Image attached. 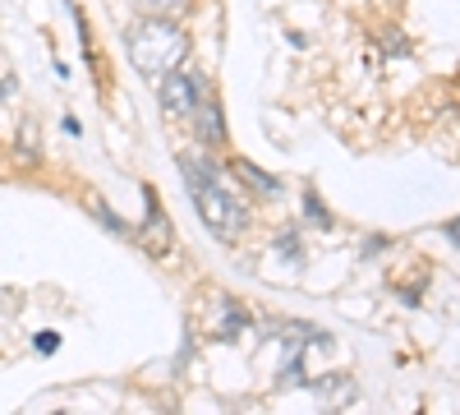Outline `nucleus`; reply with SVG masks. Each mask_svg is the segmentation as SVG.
<instances>
[{
	"instance_id": "obj_1",
	"label": "nucleus",
	"mask_w": 460,
	"mask_h": 415,
	"mask_svg": "<svg viewBox=\"0 0 460 415\" xmlns=\"http://www.w3.org/2000/svg\"><path fill=\"white\" fill-rule=\"evenodd\" d=\"M180 171H184V180H189V190H194V203H199V217L212 226V236H221V240H235V236H244V226H249V208L235 199L221 185V176H217V167H208V162H199V158H180Z\"/></svg>"
},
{
	"instance_id": "obj_2",
	"label": "nucleus",
	"mask_w": 460,
	"mask_h": 415,
	"mask_svg": "<svg viewBox=\"0 0 460 415\" xmlns=\"http://www.w3.org/2000/svg\"><path fill=\"white\" fill-rule=\"evenodd\" d=\"M125 51H129V65H134L138 74H147V79H162V74H171V69L184 65L189 37H184V28H175L171 19L147 14V19H138V23L125 32Z\"/></svg>"
},
{
	"instance_id": "obj_3",
	"label": "nucleus",
	"mask_w": 460,
	"mask_h": 415,
	"mask_svg": "<svg viewBox=\"0 0 460 415\" xmlns=\"http://www.w3.org/2000/svg\"><path fill=\"white\" fill-rule=\"evenodd\" d=\"M199 97H203V79H199V74H189L184 65L162 74V111H166V116H194Z\"/></svg>"
},
{
	"instance_id": "obj_4",
	"label": "nucleus",
	"mask_w": 460,
	"mask_h": 415,
	"mask_svg": "<svg viewBox=\"0 0 460 415\" xmlns=\"http://www.w3.org/2000/svg\"><path fill=\"white\" fill-rule=\"evenodd\" d=\"M138 245H143L147 254H157V258L171 254V221H166L157 194H147V221H143V231H138Z\"/></svg>"
},
{
	"instance_id": "obj_5",
	"label": "nucleus",
	"mask_w": 460,
	"mask_h": 415,
	"mask_svg": "<svg viewBox=\"0 0 460 415\" xmlns=\"http://www.w3.org/2000/svg\"><path fill=\"white\" fill-rule=\"evenodd\" d=\"M194 130H199V139L203 143H221L226 139V121H221V102H212V97H199V106H194Z\"/></svg>"
},
{
	"instance_id": "obj_6",
	"label": "nucleus",
	"mask_w": 460,
	"mask_h": 415,
	"mask_svg": "<svg viewBox=\"0 0 460 415\" xmlns=\"http://www.w3.org/2000/svg\"><path fill=\"white\" fill-rule=\"evenodd\" d=\"M230 176L244 180L249 190H258V194H267V199H277V194H281V180H277V176H267V171H258V167H249V162H230Z\"/></svg>"
},
{
	"instance_id": "obj_7",
	"label": "nucleus",
	"mask_w": 460,
	"mask_h": 415,
	"mask_svg": "<svg viewBox=\"0 0 460 415\" xmlns=\"http://www.w3.org/2000/svg\"><path fill=\"white\" fill-rule=\"evenodd\" d=\"M314 392H318L323 401H332V406L355 401V383H350V379H323V383H314Z\"/></svg>"
},
{
	"instance_id": "obj_8",
	"label": "nucleus",
	"mask_w": 460,
	"mask_h": 415,
	"mask_svg": "<svg viewBox=\"0 0 460 415\" xmlns=\"http://www.w3.org/2000/svg\"><path fill=\"white\" fill-rule=\"evenodd\" d=\"M138 5H143L147 14H162V19H171V14H184V10H189V0H138Z\"/></svg>"
},
{
	"instance_id": "obj_9",
	"label": "nucleus",
	"mask_w": 460,
	"mask_h": 415,
	"mask_svg": "<svg viewBox=\"0 0 460 415\" xmlns=\"http://www.w3.org/2000/svg\"><path fill=\"white\" fill-rule=\"evenodd\" d=\"M304 208H309V217H314V221H323V226H327V212H323V203H318L314 194H309V199H304Z\"/></svg>"
},
{
	"instance_id": "obj_10",
	"label": "nucleus",
	"mask_w": 460,
	"mask_h": 415,
	"mask_svg": "<svg viewBox=\"0 0 460 415\" xmlns=\"http://www.w3.org/2000/svg\"><path fill=\"white\" fill-rule=\"evenodd\" d=\"M37 347H42V351H47V356H51V351H56V347H60V342H56V332H42V337H37Z\"/></svg>"
},
{
	"instance_id": "obj_11",
	"label": "nucleus",
	"mask_w": 460,
	"mask_h": 415,
	"mask_svg": "<svg viewBox=\"0 0 460 415\" xmlns=\"http://www.w3.org/2000/svg\"><path fill=\"white\" fill-rule=\"evenodd\" d=\"M447 236H451V245H460V217H456V221H447Z\"/></svg>"
}]
</instances>
